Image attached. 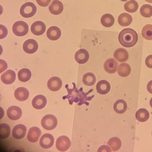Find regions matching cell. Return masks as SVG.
I'll use <instances>...</instances> for the list:
<instances>
[{"label":"cell","instance_id":"6da1fadb","mask_svg":"<svg viewBox=\"0 0 152 152\" xmlns=\"http://www.w3.org/2000/svg\"><path fill=\"white\" fill-rule=\"evenodd\" d=\"M74 88L73 89L69 88L68 84L65 86L66 90H67L68 94L62 97L63 99L65 100L66 99H68L70 104H72L74 102L78 103V105L81 106L83 104H85L87 106L89 105V103L88 102V101H91L94 97V95L88 97V95L93 91V89H90L87 93H85L83 91V88L81 87L80 89H78L76 88L75 84L72 83Z\"/></svg>","mask_w":152,"mask_h":152},{"label":"cell","instance_id":"d590c367","mask_svg":"<svg viewBox=\"0 0 152 152\" xmlns=\"http://www.w3.org/2000/svg\"><path fill=\"white\" fill-rule=\"evenodd\" d=\"M51 0H36L37 4L43 7H46L48 6Z\"/></svg>","mask_w":152,"mask_h":152},{"label":"cell","instance_id":"7bdbcfd3","mask_svg":"<svg viewBox=\"0 0 152 152\" xmlns=\"http://www.w3.org/2000/svg\"><path fill=\"white\" fill-rule=\"evenodd\" d=\"M121 1H123V2H125V1H128V0H121Z\"/></svg>","mask_w":152,"mask_h":152},{"label":"cell","instance_id":"7a4b0ae2","mask_svg":"<svg viewBox=\"0 0 152 152\" xmlns=\"http://www.w3.org/2000/svg\"><path fill=\"white\" fill-rule=\"evenodd\" d=\"M118 40L119 43L123 47L131 48L137 42L138 34L132 28H124L119 33Z\"/></svg>","mask_w":152,"mask_h":152},{"label":"cell","instance_id":"2e32d148","mask_svg":"<svg viewBox=\"0 0 152 152\" xmlns=\"http://www.w3.org/2000/svg\"><path fill=\"white\" fill-rule=\"evenodd\" d=\"M47 104V100L44 96L37 95L34 98L32 101V105L36 109H42L45 107Z\"/></svg>","mask_w":152,"mask_h":152},{"label":"cell","instance_id":"d4e9b609","mask_svg":"<svg viewBox=\"0 0 152 152\" xmlns=\"http://www.w3.org/2000/svg\"><path fill=\"white\" fill-rule=\"evenodd\" d=\"M131 66L128 64L121 63L119 65L118 69V74L121 77H126L131 74Z\"/></svg>","mask_w":152,"mask_h":152},{"label":"cell","instance_id":"e0dca14e","mask_svg":"<svg viewBox=\"0 0 152 152\" xmlns=\"http://www.w3.org/2000/svg\"><path fill=\"white\" fill-rule=\"evenodd\" d=\"M114 57L115 59L119 62H126L129 59V53L124 48H118L115 50L114 53Z\"/></svg>","mask_w":152,"mask_h":152},{"label":"cell","instance_id":"4dcf8cb0","mask_svg":"<svg viewBox=\"0 0 152 152\" xmlns=\"http://www.w3.org/2000/svg\"><path fill=\"white\" fill-rule=\"evenodd\" d=\"M124 8L126 11L129 13H134L137 10L138 4L135 0H130L125 4Z\"/></svg>","mask_w":152,"mask_h":152},{"label":"cell","instance_id":"9c48e42d","mask_svg":"<svg viewBox=\"0 0 152 152\" xmlns=\"http://www.w3.org/2000/svg\"><path fill=\"white\" fill-rule=\"evenodd\" d=\"M75 58L77 63L80 64H84L86 63L89 59V53L84 49H81L76 52Z\"/></svg>","mask_w":152,"mask_h":152},{"label":"cell","instance_id":"f1b7e54d","mask_svg":"<svg viewBox=\"0 0 152 152\" xmlns=\"http://www.w3.org/2000/svg\"><path fill=\"white\" fill-rule=\"evenodd\" d=\"M115 21V18L113 16L108 13L103 15L101 18L102 24L103 26L107 28L112 26Z\"/></svg>","mask_w":152,"mask_h":152},{"label":"cell","instance_id":"74e56055","mask_svg":"<svg viewBox=\"0 0 152 152\" xmlns=\"http://www.w3.org/2000/svg\"><path fill=\"white\" fill-rule=\"evenodd\" d=\"M110 148L107 145H102L97 150V152H112Z\"/></svg>","mask_w":152,"mask_h":152},{"label":"cell","instance_id":"836d02e7","mask_svg":"<svg viewBox=\"0 0 152 152\" xmlns=\"http://www.w3.org/2000/svg\"><path fill=\"white\" fill-rule=\"evenodd\" d=\"M140 12L142 17L150 18L152 16V6L149 4L142 5L140 8Z\"/></svg>","mask_w":152,"mask_h":152},{"label":"cell","instance_id":"5b68a950","mask_svg":"<svg viewBox=\"0 0 152 152\" xmlns=\"http://www.w3.org/2000/svg\"><path fill=\"white\" fill-rule=\"evenodd\" d=\"M58 124L56 118L52 115H46L42 119L41 124L43 128L48 131L54 129Z\"/></svg>","mask_w":152,"mask_h":152},{"label":"cell","instance_id":"52a82bcc","mask_svg":"<svg viewBox=\"0 0 152 152\" xmlns=\"http://www.w3.org/2000/svg\"><path fill=\"white\" fill-rule=\"evenodd\" d=\"M23 49L28 54H33L36 52L38 49L37 42L34 39H30L26 41L23 45Z\"/></svg>","mask_w":152,"mask_h":152},{"label":"cell","instance_id":"30bf717a","mask_svg":"<svg viewBox=\"0 0 152 152\" xmlns=\"http://www.w3.org/2000/svg\"><path fill=\"white\" fill-rule=\"evenodd\" d=\"M27 132L26 127L24 125L18 124L15 126L12 131V135L15 138L19 140L25 137Z\"/></svg>","mask_w":152,"mask_h":152},{"label":"cell","instance_id":"8d00e7d4","mask_svg":"<svg viewBox=\"0 0 152 152\" xmlns=\"http://www.w3.org/2000/svg\"><path fill=\"white\" fill-rule=\"evenodd\" d=\"M145 64L149 68L152 69V55H149L146 58Z\"/></svg>","mask_w":152,"mask_h":152},{"label":"cell","instance_id":"8992f818","mask_svg":"<svg viewBox=\"0 0 152 152\" xmlns=\"http://www.w3.org/2000/svg\"><path fill=\"white\" fill-rule=\"evenodd\" d=\"M71 142L68 137L62 135L57 139L56 147L57 150L60 151H67L71 146Z\"/></svg>","mask_w":152,"mask_h":152},{"label":"cell","instance_id":"603a6c76","mask_svg":"<svg viewBox=\"0 0 152 152\" xmlns=\"http://www.w3.org/2000/svg\"><path fill=\"white\" fill-rule=\"evenodd\" d=\"M127 105L124 100L119 99L115 103L113 108L115 112L118 114H123L127 110Z\"/></svg>","mask_w":152,"mask_h":152},{"label":"cell","instance_id":"b9f144b4","mask_svg":"<svg viewBox=\"0 0 152 152\" xmlns=\"http://www.w3.org/2000/svg\"><path fill=\"white\" fill-rule=\"evenodd\" d=\"M145 1L148 2L150 3H152V0H145Z\"/></svg>","mask_w":152,"mask_h":152},{"label":"cell","instance_id":"5bb4252c","mask_svg":"<svg viewBox=\"0 0 152 152\" xmlns=\"http://www.w3.org/2000/svg\"><path fill=\"white\" fill-rule=\"evenodd\" d=\"M118 63L113 58H109L104 62V69L105 71L109 74L116 73L117 70Z\"/></svg>","mask_w":152,"mask_h":152},{"label":"cell","instance_id":"484cf974","mask_svg":"<svg viewBox=\"0 0 152 152\" xmlns=\"http://www.w3.org/2000/svg\"><path fill=\"white\" fill-rule=\"evenodd\" d=\"M136 118L139 122H145L150 118V113L145 108H141L136 113Z\"/></svg>","mask_w":152,"mask_h":152},{"label":"cell","instance_id":"60d3db41","mask_svg":"<svg viewBox=\"0 0 152 152\" xmlns=\"http://www.w3.org/2000/svg\"><path fill=\"white\" fill-rule=\"evenodd\" d=\"M150 105L151 107L152 108V98L151 99L150 101Z\"/></svg>","mask_w":152,"mask_h":152},{"label":"cell","instance_id":"e575fe53","mask_svg":"<svg viewBox=\"0 0 152 152\" xmlns=\"http://www.w3.org/2000/svg\"><path fill=\"white\" fill-rule=\"evenodd\" d=\"M8 34L7 28L4 26L0 25V39L6 37Z\"/></svg>","mask_w":152,"mask_h":152},{"label":"cell","instance_id":"44dd1931","mask_svg":"<svg viewBox=\"0 0 152 152\" xmlns=\"http://www.w3.org/2000/svg\"><path fill=\"white\" fill-rule=\"evenodd\" d=\"M63 4L58 0H54L53 1L49 7L50 13L54 15L61 14L63 11Z\"/></svg>","mask_w":152,"mask_h":152},{"label":"cell","instance_id":"ffe728a7","mask_svg":"<svg viewBox=\"0 0 152 152\" xmlns=\"http://www.w3.org/2000/svg\"><path fill=\"white\" fill-rule=\"evenodd\" d=\"M61 35V31L60 29L56 26L50 27L47 31V37L50 40L55 41L58 40Z\"/></svg>","mask_w":152,"mask_h":152},{"label":"cell","instance_id":"d6986e66","mask_svg":"<svg viewBox=\"0 0 152 152\" xmlns=\"http://www.w3.org/2000/svg\"><path fill=\"white\" fill-rule=\"evenodd\" d=\"M97 93L102 95L106 94L109 93L111 89L110 84L105 80L99 81L96 85Z\"/></svg>","mask_w":152,"mask_h":152},{"label":"cell","instance_id":"4fadbf2b","mask_svg":"<svg viewBox=\"0 0 152 152\" xmlns=\"http://www.w3.org/2000/svg\"><path fill=\"white\" fill-rule=\"evenodd\" d=\"M62 83L61 80L59 77H51L48 81V87L52 91H57L61 89Z\"/></svg>","mask_w":152,"mask_h":152},{"label":"cell","instance_id":"ab89813d","mask_svg":"<svg viewBox=\"0 0 152 152\" xmlns=\"http://www.w3.org/2000/svg\"><path fill=\"white\" fill-rule=\"evenodd\" d=\"M147 88L148 91L152 94V80L148 83Z\"/></svg>","mask_w":152,"mask_h":152},{"label":"cell","instance_id":"ee69618b","mask_svg":"<svg viewBox=\"0 0 152 152\" xmlns=\"http://www.w3.org/2000/svg\"></svg>","mask_w":152,"mask_h":152},{"label":"cell","instance_id":"f35d334b","mask_svg":"<svg viewBox=\"0 0 152 152\" xmlns=\"http://www.w3.org/2000/svg\"><path fill=\"white\" fill-rule=\"evenodd\" d=\"M1 61V73L5 71L7 68V64L2 59L0 60Z\"/></svg>","mask_w":152,"mask_h":152},{"label":"cell","instance_id":"d6a6232c","mask_svg":"<svg viewBox=\"0 0 152 152\" xmlns=\"http://www.w3.org/2000/svg\"><path fill=\"white\" fill-rule=\"evenodd\" d=\"M142 37L147 40H152V25L147 24L143 27L142 31Z\"/></svg>","mask_w":152,"mask_h":152},{"label":"cell","instance_id":"4316f807","mask_svg":"<svg viewBox=\"0 0 152 152\" xmlns=\"http://www.w3.org/2000/svg\"><path fill=\"white\" fill-rule=\"evenodd\" d=\"M96 76L92 73H87L83 77V82L87 86H92L96 83Z\"/></svg>","mask_w":152,"mask_h":152},{"label":"cell","instance_id":"3957f363","mask_svg":"<svg viewBox=\"0 0 152 152\" xmlns=\"http://www.w3.org/2000/svg\"><path fill=\"white\" fill-rule=\"evenodd\" d=\"M37 7L33 3L28 2L22 5L20 10V13L23 17L29 18L36 14Z\"/></svg>","mask_w":152,"mask_h":152},{"label":"cell","instance_id":"ac0fdd59","mask_svg":"<svg viewBox=\"0 0 152 152\" xmlns=\"http://www.w3.org/2000/svg\"><path fill=\"white\" fill-rule=\"evenodd\" d=\"M16 75L14 71L11 70H8L1 76V80L3 83L10 85L13 83L15 80Z\"/></svg>","mask_w":152,"mask_h":152},{"label":"cell","instance_id":"83f0119b","mask_svg":"<svg viewBox=\"0 0 152 152\" xmlns=\"http://www.w3.org/2000/svg\"><path fill=\"white\" fill-rule=\"evenodd\" d=\"M31 76H32V74L31 72L29 69H22L18 72V79L21 82H25L29 80Z\"/></svg>","mask_w":152,"mask_h":152},{"label":"cell","instance_id":"f546056e","mask_svg":"<svg viewBox=\"0 0 152 152\" xmlns=\"http://www.w3.org/2000/svg\"><path fill=\"white\" fill-rule=\"evenodd\" d=\"M107 143L113 151H116L119 150L121 148L122 145L121 140L119 138L116 137L110 138Z\"/></svg>","mask_w":152,"mask_h":152},{"label":"cell","instance_id":"1f68e13d","mask_svg":"<svg viewBox=\"0 0 152 152\" xmlns=\"http://www.w3.org/2000/svg\"><path fill=\"white\" fill-rule=\"evenodd\" d=\"M10 128L9 125L5 123L0 125V135L1 139H5L8 137L10 134Z\"/></svg>","mask_w":152,"mask_h":152},{"label":"cell","instance_id":"7c38bea8","mask_svg":"<svg viewBox=\"0 0 152 152\" xmlns=\"http://www.w3.org/2000/svg\"><path fill=\"white\" fill-rule=\"evenodd\" d=\"M22 115V111L18 107L13 106L8 108L7 115L10 119L12 120H18Z\"/></svg>","mask_w":152,"mask_h":152},{"label":"cell","instance_id":"8fae6325","mask_svg":"<svg viewBox=\"0 0 152 152\" xmlns=\"http://www.w3.org/2000/svg\"><path fill=\"white\" fill-rule=\"evenodd\" d=\"M46 28V25L44 23L41 21H37L31 26V31L36 36H41L45 32Z\"/></svg>","mask_w":152,"mask_h":152},{"label":"cell","instance_id":"7402d4cb","mask_svg":"<svg viewBox=\"0 0 152 152\" xmlns=\"http://www.w3.org/2000/svg\"><path fill=\"white\" fill-rule=\"evenodd\" d=\"M14 95L17 100L20 101H24L28 98L29 93L26 88L20 87L17 88L15 91Z\"/></svg>","mask_w":152,"mask_h":152},{"label":"cell","instance_id":"277c9868","mask_svg":"<svg viewBox=\"0 0 152 152\" xmlns=\"http://www.w3.org/2000/svg\"><path fill=\"white\" fill-rule=\"evenodd\" d=\"M13 32L15 36L19 37L25 36L28 32V24L23 21H18L13 24Z\"/></svg>","mask_w":152,"mask_h":152},{"label":"cell","instance_id":"ba28073f","mask_svg":"<svg viewBox=\"0 0 152 152\" xmlns=\"http://www.w3.org/2000/svg\"><path fill=\"white\" fill-rule=\"evenodd\" d=\"M55 139L53 136L49 134H45L42 136L40 140V145L42 148L48 149L54 144Z\"/></svg>","mask_w":152,"mask_h":152},{"label":"cell","instance_id":"9a60e30c","mask_svg":"<svg viewBox=\"0 0 152 152\" xmlns=\"http://www.w3.org/2000/svg\"><path fill=\"white\" fill-rule=\"evenodd\" d=\"M42 132L40 129L37 127H33L29 129L27 135V139L32 142H37L41 135Z\"/></svg>","mask_w":152,"mask_h":152},{"label":"cell","instance_id":"cb8c5ba5","mask_svg":"<svg viewBox=\"0 0 152 152\" xmlns=\"http://www.w3.org/2000/svg\"><path fill=\"white\" fill-rule=\"evenodd\" d=\"M132 21V18L128 13H124L121 14L118 18V22L122 26H127Z\"/></svg>","mask_w":152,"mask_h":152}]
</instances>
